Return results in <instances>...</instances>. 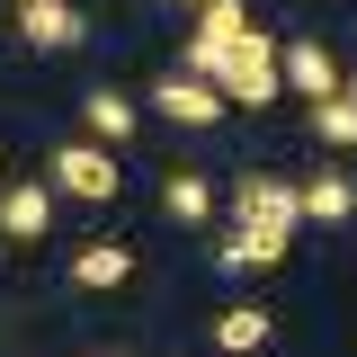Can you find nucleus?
Segmentation results:
<instances>
[{"label": "nucleus", "instance_id": "dca6fc26", "mask_svg": "<svg viewBox=\"0 0 357 357\" xmlns=\"http://www.w3.org/2000/svg\"><path fill=\"white\" fill-rule=\"evenodd\" d=\"M170 9H206V0H170Z\"/></svg>", "mask_w": 357, "mask_h": 357}, {"label": "nucleus", "instance_id": "a211bd4d", "mask_svg": "<svg viewBox=\"0 0 357 357\" xmlns=\"http://www.w3.org/2000/svg\"><path fill=\"white\" fill-rule=\"evenodd\" d=\"M9 9H27V0H9Z\"/></svg>", "mask_w": 357, "mask_h": 357}, {"label": "nucleus", "instance_id": "7ed1b4c3", "mask_svg": "<svg viewBox=\"0 0 357 357\" xmlns=\"http://www.w3.org/2000/svg\"><path fill=\"white\" fill-rule=\"evenodd\" d=\"M241 36H250V0H206V9H197V36H188V72L215 81L223 54H232Z\"/></svg>", "mask_w": 357, "mask_h": 357}, {"label": "nucleus", "instance_id": "6e6552de", "mask_svg": "<svg viewBox=\"0 0 357 357\" xmlns=\"http://www.w3.org/2000/svg\"><path fill=\"white\" fill-rule=\"evenodd\" d=\"M18 36L36 45V54H72V45L89 36V18L72 0H27V9H18Z\"/></svg>", "mask_w": 357, "mask_h": 357}, {"label": "nucleus", "instance_id": "39448f33", "mask_svg": "<svg viewBox=\"0 0 357 357\" xmlns=\"http://www.w3.org/2000/svg\"><path fill=\"white\" fill-rule=\"evenodd\" d=\"M232 215L241 223H304V188L277 170H250L241 188H232Z\"/></svg>", "mask_w": 357, "mask_h": 357}, {"label": "nucleus", "instance_id": "20e7f679", "mask_svg": "<svg viewBox=\"0 0 357 357\" xmlns=\"http://www.w3.org/2000/svg\"><path fill=\"white\" fill-rule=\"evenodd\" d=\"M277 54H286V89H304L312 107L349 89V72H340V54H331V45H321V36H286V45H277Z\"/></svg>", "mask_w": 357, "mask_h": 357}, {"label": "nucleus", "instance_id": "423d86ee", "mask_svg": "<svg viewBox=\"0 0 357 357\" xmlns=\"http://www.w3.org/2000/svg\"><path fill=\"white\" fill-rule=\"evenodd\" d=\"M152 107H161L170 126H215V116L232 107V98H223V89L206 81V72H170V81L152 89Z\"/></svg>", "mask_w": 357, "mask_h": 357}, {"label": "nucleus", "instance_id": "1a4fd4ad", "mask_svg": "<svg viewBox=\"0 0 357 357\" xmlns=\"http://www.w3.org/2000/svg\"><path fill=\"white\" fill-rule=\"evenodd\" d=\"M0 232H9V241H45V232H54V188H45V178L0 188Z\"/></svg>", "mask_w": 357, "mask_h": 357}, {"label": "nucleus", "instance_id": "2eb2a0df", "mask_svg": "<svg viewBox=\"0 0 357 357\" xmlns=\"http://www.w3.org/2000/svg\"><path fill=\"white\" fill-rule=\"evenodd\" d=\"M312 126H321L331 152H357V98H349V89H340V98H321V107H312Z\"/></svg>", "mask_w": 357, "mask_h": 357}, {"label": "nucleus", "instance_id": "4468645a", "mask_svg": "<svg viewBox=\"0 0 357 357\" xmlns=\"http://www.w3.org/2000/svg\"><path fill=\"white\" fill-rule=\"evenodd\" d=\"M215 349H232V357L268 349V312H259V304H232V312H215Z\"/></svg>", "mask_w": 357, "mask_h": 357}, {"label": "nucleus", "instance_id": "9d476101", "mask_svg": "<svg viewBox=\"0 0 357 357\" xmlns=\"http://www.w3.org/2000/svg\"><path fill=\"white\" fill-rule=\"evenodd\" d=\"M126 277H134L126 241H81V250H72V286H81V295H107V286H126Z\"/></svg>", "mask_w": 357, "mask_h": 357}, {"label": "nucleus", "instance_id": "9b49d317", "mask_svg": "<svg viewBox=\"0 0 357 357\" xmlns=\"http://www.w3.org/2000/svg\"><path fill=\"white\" fill-rule=\"evenodd\" d=\"M81 126H89V143H126V134H134V98L98 81V89L81 98Z\"/></svg>", "mask_w": 357, "mask_h": 357}, {"label": "nucleus", "instance_id": "f8f14e48", "mask_svg": "<svg viewBox=\"0 0 357 357\" xmlns=\"http://www.w3.org/2000/svg\"><path fill=\"white\" fill-rule=\"evenodd\" d=\"M161 215H170V223H206V215H215V188H206L197 170H170V178H161Z\"/></svg>", "mask_w": 357, "mask_h": 357}, {"label": "nucleus", "instance_id": "f3484780", "mask_svg": "<svg viewBox=\"0 0 357 357\" xmlns=\"http://www.w3.org/2000/svg\"><path fill=\"white\" fill-rule=\"evenodd\" d=\"M349 98H357V72H349Z\"/></svg>", "mask_w": 357, "mask_h": 357}, {"label": "nucleus", "instance_id": "ddd939ff", "mask_svg": "<svg viewBox=\"0 0 357 357\" xmlns=\"http://www.w3.org/2000/svg\"><path fill=\"white\" fill-rule=\"evenodd\" d=\"M357 215V188L340 170H321V178H304V223H349Z\"/></svg>", "mask_w": 357, "mask_h": 357}, {"label": "nucleus", "instance_id": "f257e3e1", "mask_svg": "<svg viewBox=\"0 0 357 357\" xmlns=\"http://www.w3.org/2000/svg\"><path fill=\"white\" fill-rule=\"evenodd\" d=\"M215 89L232 98V107H268V98L286 89V54H277V36H259V27H250V36L232 45V54H223Z\"/></svg>", "mask_w": 357, "mask_h": 357}, {"label": "nucleus", "instance_id": "f03ea898", "mask_svg": "<svg viewBox=\"0 0 357 357\" xmlns=\"http://www.w3.org/2000/svg\"><path fill=\"white\" fill-rule=\"evenodd\" d=\"M45 178H54V197H72V206H116V143H63L54 161H45Z\"/></svg>", "mask_w": 357, "mask_h": 357}, {"label": "nucleus", "instance_id": "0eeeda50", "mask_svg": "<svg viewBox=\"0 0 357 357\" xmlns=\"http://www.w3.org/2000/svg\"><path fill=\"white\" fill-rule=\"evenodd\" d=\"M286 241H295V223H232L215 259L232 268V277H250V268H277V259H286Z\"/></svg>", "mask_w": 357, "mask_h": 357}]
</instances>
